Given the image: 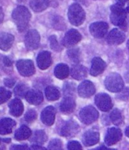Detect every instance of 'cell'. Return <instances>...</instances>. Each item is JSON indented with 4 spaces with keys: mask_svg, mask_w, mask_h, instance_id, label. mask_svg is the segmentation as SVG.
<instances>
[{
    "mask_svg": "<svg viewBox=\"0 0 129 150\" xmlns=\"http://www.w3.org/2000/svg\"><path fill=\"white\" fill-rule=\"evenodd\" d=\"M12 19L16 24L19 32L24 31L28 28L29 21L31 18V14L29 10L24 6L17 7L12 12Z\"/></svg>",
    "mask_w": 129,
    "mask_h": 150,
    "instance_id": "1",
    "label": "cell"
},
{
    "mask_svg": "<svg viewBox=\"0 0 129 150\" xmlns=\"http://www.w3.org/2000/svg\"><path fill=\"white\" fill-rule=\"evenodd\" d=\"M110 21L114 25L118 26L123 30H126V17L127 11L123 6L115 4L110 7Z\"/></svg>",
    "mask_w": 129,
    "mask_h": 150,
    "instance_id": "2",
    "label": "cell"
},
{
    "mask_svg": "<svg viewBox=\"0 0 129 150\" xmlns=\"http://www.w3.org/2000/svg\"><path fill=\"white\" fill-rule=\"evenodd\" d=\"M68 20L72 25L80 26L85 20V12L79 4H72L68 12Z\"/></svg>",
    "mask_w": 129,
    "mask_h": 150,
    "instance_id": "3",
    "label": "cell"
},
{
    "mask_svg": "<svg viewBox=\"0 0 129 150\" xmlns=\"http://www.w3.org/2000/svg\"><path fill=\"white\" fill-rule=\"evenodd\" d=\"M106 88L113 93H119L124 88V81L117 73H112L107 76L104 81Z\"/></svg>",
    "mask_w": 129,
    "mask_h": 150,
    "instance_id": "4",
    "label": "cell"
},
{
    "mask_svg": "<svg viewBox=\"0 0 129 150\" xmlns=\"http://www.w3.org/2000/svg\"><path fill=\"white\" fill-rule=\"evenodd\" d=\"M79 117L81 121L84 125H91L95 122L99 117V113L97 110L92 105H87L81 110L79 113Z\"/></svg>",
    "mask_w": 129,
    "mask_h": 150,
    "instance_id": "5",
    "label": "cell"
},
{
    "mask_svg": "<svg viewBox=\"0 0 129 150\" xmlns=\"http://www.w3.org/2000/svg\"><path fill=\"white\" fill-rule=\"evenodd\" d=\"M16 66L19 74L23 77H30L35 73V68L33 62L28 59L18 61Z\"/></svg>",
    "mask_w": 129,
    "mask_h": 150,
    "instance_id": "6",
    "label": "cell"
},
{
    "mask_svg": "<svg viewBox=\"0 0 129 150\" xmlns=\"http://www.w3.org/2000/svg\"><path fill=\"white\" fill-rule=\"evenodd\" d=\"M94 102L98 108L103 112H109L113 106L111 97L106 93L97 94L95 97Z\"/></svg>",
    "mask_w": 129,
    "mask_h": 150,
    "instance_id": "7",
    "label": "cell"
},
{
    "mask_svg": "<svg viewBox=\"0 0 129 150\" xmlns=\"http://www.w3.org/2000/svg\"><path fill=\"white\" fill-rule=\"evenodd\" d=\"M109 25L106 22H94L90 26V32L93 37L97 39L103 38L106 35Z\"/></svg>",
    "mask_w": 129,
    "mask_h": 150,
    "instance_id": "8",
    "label": "cell"
},
{
    "mask_svg": "<svg viewBox=\"0 0 129 150\" xmlns=\"http://www.w3.org/2000/svg\"><path fill=\"white\" fill-rule=\"evenodd\" d=\"M40 41V37L38 32L35 30H31L28 32L24 39L25 47L28 50H34L37 49Z\"/></svg>",
    "mask_w": 129,
    "mask_h": 150,
    "instance_id": "9",
    "label": "cell"
},
{
    "mask_svg": "<svg viewBox=\"0 0 129 150\" xmlns=\"http://www.w3.org/2000/svg\"><path fill=\"white\" fill-rule=\"evenodd\" d=\"M81 40V35L77 30H68L62 40V45L65 47H72Z\"/></svg>",
    "mask_w": 129,
    "mask_h": 150,
    "instance_id": "10",
    "label": "cell"
},
{
    "mask_svg": "<svg viewBox=\"0 0 129 150\" xmlns=\"http://www.w3.org/2000/svg\"><path fill=\"white\" fill-rule=\"evenodd\" d=\"M122 138V133L119 128L111 127L107 130L105 137V143L108 146H113Z\"/></svg>",
    "mask_w": 129,
    "mask_h": 150,
    "instance_id": "11",
    "label": "cell"
},
{
    "mask_svg": "<svg viewBox=\"0 0 129 150\" xmlns=\"http://www.w3.org/2000/svg\"><path fill=\"white\" fill-rule=\"evenodd\" d=\"M77 92H78L80 96L82 98H89L95 93L96 88L91 81H84L78 86Z\"/></svg>",
    "mask_w": 129,
    "mask_h": 150,
    "instance_id": "12",
    "label": "cell"
},
{
    "mask_svg": "<svg viewBox=\"0 0 129 150\" xmlns=\"http://www.w3.org/2000/svg\"><path fill=\"white\" fill-rule=\"evenodd\" d=\"M125 40V34L117 28L112 30L107 36L106 42L109 45H120Z\"/></svg>",
    "mask_w": 129,
    "mask_h": 150,
    "instance_id": "13",
    "label": "cell"
},
{
    "mask_svg": "<svg viewBox=\"0 0 129 150\" xmlns=\"http://www.w3.org/2000/svg\"><path fill=\"white\" fill-rule=\"evenodd\" d=\"M79 130V126L74 121H69L65 123V125L62 127L61 135L65 137H74Z\"/></svg>",
    "mask_w": 129,
    "mask_h": 150,
    "instance_id": "14",
    "label": "cell"
},
{
    "mask_svg": "<svg viewBox=\"0 0 129 150\" xmlns=\"http://www.w3.org/2000/svg\"><path fill=\"white\" fill-rule=\"evenodd\" d=\"M37 65L39 68L41 70H46L52 64V60L51 53L50 52L43 51L40 52L37 58Z\"/></svg>",
    "mask_w": 129,
    "mask_h": 150,
    "instance_id": "15",
    "label": "cell"
},
{
    "mask_svg": "<svg viewBox=\"0 0 129 150\" xmlns=\"http://www.w3.org/2000/svg\"><path fill=\"white\" fill-rule=\"evenodd\" d=\"M55 118V110L54 107L48 106L43 110L41 113V121L44 125L51 126L54 124Z\"/></svg>",
    "mask_w": 129,
    "mask_h": 150,
    "instance_id": "16",
    "label": "cell"
},
{
    "mask_svg": "<svg viewBox=\"0 0 129 150\" xmlns=\"http://www.w3.org/2000/svg\"><path fill=\"white\" fill-rule=\"evenodd\" d=\"M106 68V64L104 61L99 57H96L92 60V64L90 68V74L96 77L98 75L101 74Z\"/></svg>",
    "mask_w": 129,
    "mask_h": 150,
    "instance_id": "17",
    "label": "cell"
},
{
    "mask_svg": "<svg viewBox=\"0 0 129 150\" xmlns=\"http://www.w3.org/2000/svg\"><path fill=\"white\" fill-rule=\"evenodd\" d=\"M76 103L72 96H65L60 104V111L64 114H70L75 109Z\"/></svg>",
    "mask_w": 129,
    "mask_h": 150,
    "instance_id": "18",
    "label": "cell"
},
{
    "mask_svg": "<svg viewBox=\"0 0 129 150\" xmlns=\"http://www.w3.org/2000/svg\"><path fill=\"white\" fill-rule=\"evenodd\" d=\"M24 98L28 103L34 105H38L43 101V96L41 91L38 90H28Z\"/></svg>",
    "mask_w": 129,
    "mask_h": 150,
    "instance_id": "19",
    "label": "cell"
},
{
    "mask_svg": "<svg viewBox=\"0 0 129 150\" xmlns=\"http://www.w3.org/2000/svg\"><path fill=\"white\" fill-rule=\"evenodd\" d=\"M100 140V134L95 130H88L83 135L82 142L86 146H91L99 142Z\"/></svg>",
    "mask_w": 129,
    "mask_h": 150,
    "instance_id": "20",
    "label": "cell"
},
{
    "mask_svg": "<svg viewBox=\"0 0 129 150\" xmlns=\"http://www.w3.org/2000/svg\"><path fill=\"white\" fill-rule=\"evenodd\" d=\"M15 37L10 33H0V50L3 51H8L11 49L14 42Z\"/></svg>",
    "mask_w": 129,
    "mask_h": 150,
    "instance_id": "21",
    "label": "cell"
},
{
    "mask_svg": "<svg viewBox=\"0 0 129 150\" xmlns=\"http://www.w3.org/2000/svg\"><path fill=\"white\" fill-rule=\"evenodd\" d=\"M70 73L73 78L77 81H81L87 76V70L84 66L76 64L71 68Z\"/></svg>",
    "mask_w": 129,
    "mask_h": 150,
    "instance_id": "22",
    "label": "cell"
},
{
    "mask_svg": "<svg viewBox=\"0 0 129 150\" xmlns=\"http://www.w3.org/2000/svg\"><path fill=\"white\" fill-rule=\"evenodd\" d=\"M16 123L11 118H3L0 121V134L6 135L12 132Z\"/></svg>",
    "mask_w": 129,
    "mask_h": 150,
    "instance_id": "23",
    "label": "cell"
},
{
    "mask_svg": "<svg viewBox=\"0 0 129 150\" xmlns=\"http://www.w3.org/2000/svg\"><path fill=\"white\" fill-rule=\"evenodd\" d=\"M23 111H24V105L21 99H13L9 103V112L11 115L19 117L22 115Z\"/></svg>",
    "mask_w": 129,
    "mask_h": 150,
    "instance_id": "24",
    "label": "cell"
},
{
    "mask_svg": "<svg viewBox=\"0 0 129 150\" xmlns=\"http://www.w3.org/2000/svg\"><path fill=\"white\" fill-rule=\"evenodd\" d=\"M30 6L34 11L40 12L48 8L50 6V2L49 0H30Z\"/></svg>",
    "mask_w": 129,
    "mask_h": 150,
    "instance_id": "25",
    "label": "cell"
},
{
    "mask_svg": "<svg viewBox=\"0 0 129 150\" xmlns=\"http://www.w3.org/2000/svg\"><path fill=\"white\" fill-rule=\"evenodd\" d=\"M69 68L65 64H59L54 69V74L59 79H65L69 75Z\"/></svg>",
    "mask_w": 129,
    "mask_h": 150,
    "instance_id": "26",
    "label": "cell"
},
{
    "mask_svg": "<svg viewBox=\"0 0 129 150\" xmlns=\"http://www.w3.org/2000/svg\"><path fill=\"white\" fill-rule=\"evenodd\" d=\"M31 136V130L28 127L23 125L16 130L15 134V138L18 140H24Z\"/></svg>",
    "mask_w": 129,
    "mask_h": 150,
    "instance_id": "27",
    "label": "cell"
},
{
    "mask_svg": "<svg viewBox=\"0 0 129 150\" xmlns=\"http://www.w3.org/2000/svg\"><path fill=\"white\" fill-rule=\"evenodd\" d=\"M46 98L50 101H55L60 98V92L57 88L52 86H48L45 89Z\"/></svg>",
    "mask_w": 129,
    "mask_h": 150,
    "instance_id": "28",
    "label": "cell"
},
{
    "mask_svg": "<svg viewBox=\"0 0 129 150\" xmlns=\"http://www.w3.org/2000/svg\"><path fill=\"white\" fill-rule=\"evenodd\" d=\"M109 117H110L111 121L116 126H119L124 122L123 115H122V112L119 109H117V108H115L112 111Z\"/></svg>",
    "mask_w": 129,
    "mask_h": 150,
    "instance_id": "29",
    "label": "cell"
},
{
    "mask_svg": "<svg viewBox=\"0 0 129 150\" xmlns=\"http://www.w3.org/2000/svg\"><path fill=\"white\" fill-rule=\"evenodd\" d=\"M47 140V136L43 130H37L32 137L31 142L33 144L43 145Z\"/></svg>",
    "mask_w": 129,
    "mask_h": 150,
    "instance_id": "30",
    "label": "cell"
},
{
    "mask_svg": "<svg viewBox=\"0 0 129 150\" xmlns=\"http://www.w3.org/2000/svg\"><path fill=\"white\" fill-rule=\"evenodd\" d=\"M28 90H29V88L27 85L24 83H19L15 86L14 92H15V95L16 96L22 98V97L25 96Z\"/></svg>",
    "mask_w": 129,
    "mask_h": 150,
    "instance_id": "31",
    "label": "cell"
},
{
    "mask_svg": "<svg viewBox=\"0 0 129 150\" xmlns=\"http://www.w3.org/2000/svg\"><path fill=\"white\" fill-rule=\"evenodd\" d=\"M52 27L56 30H64L65 29V22L64 19L59 16L54 17L52 19Z\"/></svg>",
    "mask_w": 129,
    "mask_h": 150,
    "instance_id": "32",
    "label": "cell"
},
{
    "mask_svg": "<svg viewBox=\"0 0 129 150\" xmlns=\"http://www.w3.org/2000/svg\"><path fill=\"white\" fill-rule=\"evenodd\" d=\"M69 59L74 63H77L80 60V51L78 48L71 49L67 52Z\"/></svg>",
    "mask_w": 129,
    "mask_h": 150,
    "instance_id": "33",
    "label": "cell"
},
{
    "mask_svg": "<svg viewBox=\"0 0 129 150\" xmlns=\"http://www.w3.org/2000/svg\"><path fill=\"white\" fill-rule=\"evenodd\" d=\"M11 93L5 88L0 87V105L7 102L11 98Z\"/></svg>",
    "mask_w": 129,
    "mask_h": 150,
    "instance_id": "34",
    "label": "cell"
},
{
    "mask_svg": "<svg viewBox=\"0 0 129 150\" xmlns=\"http://www.w3.org/2000/svg\"><path fill=\"white\" fill-rule=\"evenodd\" d=\"M50 47L52 50L55 52H60L62 50L61 45L58 42L57 39L55 35H52L50 37Z\"/></svg>",
    "mask_w": 129,
    "mask_h": 150,
    "instance_id": "35",
    "label": "cell"
},
{
    "mask_svg": "<svg viewBox=\"0 0 129 150\" xmlns=\"http://www.w3.org/2000/svg\"><path fill=\"white\" fill-rule=\"evenodd\" d=\"M49 149H62V141L59 139H54L50 141L48 145Z\"/></svg>",
    "mask_w": 129,
    "mask_h": 150,
    "instance_id": "36",
    "label": "cell"
},
{
    "mask_svg": "<svg viewBox=\"0 0 129 150\" xmlns=\"http://www.w3.org/2000/svg\"><path fill=\"white\" fill-rule=\"evenodd\" d=\"M37 117V114L35 112V110L30 109L29 111L27 112V113L25 114V117L24 119L25 121L28 123H32L33 121H34L36 120Z\"/></svg>",
    "mask_w": 129,
    "mask_h": 150,
    "instance_id": "37",
    "label": "cell"
},
{
    "mask_svg": "<svg viewBox=\"0 0 129 150\" xmlns=\"http://www.w3.org/2000/svg\"><path fill=\"white\" fill-rule=\"evenodd\" d=\"M67 148L69 150H80L82 149V147L77 141H70L68 143Z\"/></svg>",
    "mask_w": 129,
    "mask_h": 150,
    "instance_id": "38",
    "label": "cell"
},
{
    "mask_svg": "<svg viewBox=\"0 0 129 150\" xmlns=\"http://www.w3.org/2000/svg\"><path fill=\"white\" fill-rule=\"evenodd\" d=\"M74 92V85L72 83H67L64 88V93L65 96H72Z\"/></svg>",
    "mask_w": 129,
    "mask_h": 150,
    "instance_id": "39",
    "label": "cell"
},
{
    "mask_svg": "<svg viewBox=\"0 0 129 150\" xmlns=\"http://www.w3.org/2000/svg\"><path fill=\"white\" fill-rule=\"evenodd\" d=\"M2 62L4 64V66H6L7 68H11L12 66L13 62L7 56H4L2 58Z\"/></svg>",
    "mask_w": 129,
    "mask_h": 150,
    "instance_id": "40",
    "label": "cell"
},
{
    "mask_svg": "<svg viewBox=\"0 0 129 150\" xmlns=\"http://www.w3.org/2000/svg\"><path fill=\"white\" fill-rule=\"evenodd\" d=\"M15 83V81L14 79H11V78H6L4 80V84L6 85V86L8 87L11 88L14 86Z\"/></svg>",
    "mask_w": 129,
    "mask_h": 150,
    "instance_id": "41",
    "label": "cell"
},
{
    "mask_svg": "<svg viewBox=\"0 0 129 150\" xmlns=\"http://www.w3.org/2000/svg\"><path fill=\"white\" fill-rule=\"evenodd\" d=\"M11 149H28V148L27 145H16L11 146Z\"/></svg>",
    "mask_w": 129,
    "mask_h": 150,
    "instance_id": "42",
    "label": "cell"
},
{
    "mask_svg": "<svg viewBox=\"0 0 129 150\" xmlns=\"http://www.w3.org/2000/svg\"><path fill=\"white\" fill-rule=\"evenodd\" d=\"M62 1V0H49L50 6H52V7L54 8L57 7Z\"/></svg>",
    "mask_w": 129,
    "mask_h": 150,
    "instance_id": "43",
    "label": "cell"
},
{
    "mask_svg": "<svg viewBox=\"0 0 129 150\" xmlns=\"http://www.w3.org/2000/svg\"><path fill=\"white\" fill-rule=\"evenodd\" d=\"M31 149H45V148L42 147L40 145H36V144H33V146H31Z\"/></svg>",
    "mask_w": 129,
    "mask_h": 150,
    "instance_id": "44",
    "label": "cell"
},
{
    "mask_svg": "<svg viewBox=\"0 0 129 150\" xmlns=\"http://www.w3.org/2000/svg\"><path fill=\"white\" fill-rule=\"evenodd\" d=\"M76 2H77L78 3L82 4L84 6H87L89 4V0H75Z\"/></svg>",
    "mask_w": 129,
    "mask_h": 150,
    "instance_id": "45",
    "label": "cell"
},
{
    "mask_svg": "<svg viewBox=\"0 0 129 150\" xmlns=\"http://www.w3.org/2000/svg\"><path fill=\"white\" fill-rule=\"evenodd\" d=\"M128 2V0H116L117 4H118L119 6H125L126 2Z\"/></svg>",
    "mask_w": 129,
    "mask_h": 150,
    "instance_id": "46",
    "label": "cell"
},
{
    "mask_svg": "<svg viewBox=\"0 0 129 150\" xmlns=\"http://www.w3.org/2000/svg\"><path fill=\"white\" fill-rule=\"evenodd\" d=\"M4 19V14L2 9L0 8V23H2Z\"/></svg>",
    "mask_w": 129,
    "mask_h": 150,
    "instance_id": "47",
    "label": "cell"
},
{
    "mask_svg": "<svg viewBox=\"0 0 129 150\" xmlns=\"http://www.w3.org/2000/svg\"><path fill=\"white\" fill-rule=\"evenodd\" d=\"M125 134L126 137L129 138V126L127 128L125 129Z\"/></svg>",
    "mask_w": 129,
    "mask_h": 150,
    "instance_id": "48",
    "label": "cell"
},
{
    "mask_svg": "<svg viewBox=\"0 0 129 150\" xmlns=\"http://www.w3.org/2000/svg\"><path fill=\"white\" fill-rule=\"evenodd\" d=\"M125 77L126 82L129 83V71L128 73H126V74H125Z\"/></svg>",
    "mask_w": 129,
    "mask_h": 150,
    "instance_id": "49",
    "label": "cell"
},
{
    "mask_svg": "<svg viewBox=\"0 0 129 150\" xmlns=\"http://www.w3.org/2000/svg\"><path fill=\"white\" fill-rule=\"evenodd\" d=\"M3 140H5V142H6V143H9L10 142V139H3Z\"/></svg>",
    "mask_w": 129,
    "mask_h": 150,
    "instance_id": "50",
    "label": "cell"
},
{
    "mask_svg": "<svg viewBox=\"0 0 129 150\" xmlns=\"http://www.w3.org/2000/svg\"><path fill=\"white\" fill-rule=\"evenodd\" d=\"M126 11H127V12H128L129 13V6H128V7L127 8H126Z\"/></svg>",
    "mask_w": 129,
    "mask_h": 150,
    "instance_id": "51",
    "label": "cell"
},
{
    "mask_svg": "<svg viewBox=\"0 0 129 150\" xmlns=\"http://www.w3.org/2000/svg\"><path fill=\"white\" fill-rule=\"evenodd\" d=\"M127 47H128V50H129V40H128V42H127Z\"/></svg>",
    "mask_w": 129,
    "mask_h": 150,
    "instance_id": "52",
    "label": "cell"
},
{
    "mask_svg": "<svg viewBox=\"0 0 129 150\" xmlns=\"http://www.w3.org/2000/svg\"><path fill=\"white\" fill-rule=\"evenodd\" d=\"M17 2H23L24 1V0H16Z\"/></svg>",
    "mask_w": 129,
    "mask_h": 150,
    "instance_id": "53",
    "label": "cell"
},
{
    "mask_svg": "<svg viewBox=\"0 0 129 150\" xmlns=\"http://www.w3.org/2000/svg\"><path fill=\"white\" fill-rule=\"evenodd\" d=\"M0 143H1V139H0Z\"/></svg>",
    "mask_w": 129,
    "mask_h": 150,
    "instance_id": "54",
    "label": "cell"
}]
</instances>
